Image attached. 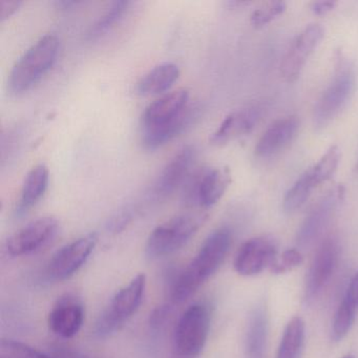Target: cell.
<instances>
[{"instance_id":"cell-1","label":"cell","mask_w":358,"mask_h":358,"mask_svg":"<svg viewBox=\"0 0 358 358\" xmlns=\"http://www.w3.org/2000/svg\"><path fill=\"white\" fill-rule=\"evenodd\" d=\"M232 234L229 228H220L207 236L189 265L178 274L171 285V301L181 303L217 271L229 252Z\"/></svg>"},{"instance_id":"cell-2","label":"cell","mask_w":358,"mask_h":358,"mask_svg":"<svg viewBox=\"0 0 358 358\" xmlns=\"http://www.w3.org/2000/svg\"><path fill=\"white\" fill-rule=\"evenodd\" d=\"M59 39L48 34L33 43L14 64L8 80L14 95L28 92L50 72L59 53Z\"/></svg>"},{"instance_id":"cell-3","label":"cell","mask_w":358,"mask_h":358,"mask_svg":"<svg viewBox=\"0 0 358 358\" xmlns=\"http://www.w3.org/2000/svg\"><path fill=\"white\" fill-rule=\"evenodd\" d=\"M355 89V71L338 53L334 77L314 108L313 124L316 129H324L333 122L349 103Z\"/></svg>"},{"instance_id":"cell-4","label":"cell","mask_w":358,"mask_h":358,"mask_svg":"<svg viewBox=\"0 0 358 358\" xmlns=\"http://www.w3.org/2000/svg\"><path fill=\"white\" fill-rule=\"evenodd\" d=\"M202 213L176 215L152 230L145 245V255L150 259L173 255L185 246L204 223Z\"/></svg>"},{"instance_id":"cell-5","label":"cell","mask_w":358,"mask_h":358,"mask_svg":"<svg viewBox=\"0 0 358 358\" xmlns=\"http://www.w3.org/2000/svg\"><path fill=\"white\" fill-rule=\"evenodd\" d=\"M211 312L204 303L189 306L173 331V351L178 358H196L204 349L210 329Z\"/></svg>"},{"instance_id":"cell-6","label":"cell","mask_w":358,"mask_h":358,"mask_svg":"<svg viewBox=\"0 0 358 358\" xmlns=\"http://www.w3.org/2000/svg\"><path fill=\"white\" fill-rule=\"evenodd\" d=\"M145 289L146 276L144 274H138L127 286L121 288L98 318L95 334L99 338H106L120 330L123 324L139 310Z\"/></svg>"},{"instance_id":"cell-7","label":"cell","mask_w":358,"mask_h":358,"mask_svg":"<svg viewBox=\"0 0 358 358\" xmlns=\"http://www.w3.org/2000/svg\"><path fill=\"white\" fill-rule=\"evenodd\" d=\"M231 183L228 167H201L190 173L183 186V201L196 208L217 204Z\"/></svg>"},{"instance_id":"cell-8","label":"cell","mask_w":358,"mask_h":358,"mask_svg":"<svg viewBox=\"0 0 358 358\" xmlns=\"http://www.w3.org/2000/svg\"><path fill=\"white\" fill-rule=\"evenodd\" d=\"M97 243L98 234L91 232L64 245L50 259L45 270L48 278L64 282L72 278L87 263Z\"/></svg>"},{"instance_id":"cell-9","label":"cell","mask_w":358,"mask_h":358,"mask_svg":"<svg viewBox=\"0 0 358 358\" xmlns=\"http://www.w3.org/2000/svg\"><path fill=\"white\" fill-rule=\"evenodd\" d=\"M341 255L338 238L329 236L322 241L316 251L306 278L305 301L313 303L328 286L337 268Z\"/></svg>"},{"instance_id":"cell-10","label":"cell","mask_w":358,"mask_h":358,"mask_svg":"<svg viewBox=\"0 0 358 358\" xmlns=\"http://www.w3.org/2000/svg\"><path fill=\"white\" fill-rule=\"evenodd\" d=\"M59 222L53 217H43L27 224L12 234L5 250L12 257H26L47 246L57 236Z\"/></svg>"},{"instance_id":"cell-11","label":"cell","mask_w":358,"mask_h":358,"mask_svg":"<svg viewBox=\"0 0 358 358\" xmlns=\"http://www.w3.org/2000/svg\"><path fill=\"white\" fill-rule=\"evenodd\" d=\"M324 36V29L320 24H311L295 37L280 62V76L285 81L291 83L299 78Z\"/></svg>"},{"instance_id":"cell-12","label":"cell","mask_w":358,"mask_h":358,"mask_svg":"<svg viewBox=\"0 0 358 358\" xmlns=\"http://www.w3.org/2000/svg\"><path fill=\"white\" fill-rule=\"evenodd\" d=\"M343 196L345 188L337 186L322 196V200L318 201L310 210L297 232L296 242L301 248H309L322 236Z\"/></svg>"},{"instance_id":"cell-13","label":"cell","mask_w":358,"mask_h":358,"mask_svg":"<svg viewBox=\"0 0 358 358\" xmlns=\"http://www.w3.org/2000/svg\"><path fill=\"white\" fill-rule=\"evenodd\" d=\"M278 247L272 238L257 236L246 241L234 259V270L240 275L255 276L275 263Z\"/></svg>"},{"instance_id":"cell-14","label":"cell","mask_w":358,"mask_h":358,"mask_svg":"<svg viewBox=\"0 0 358 358\" xmlns=\"http://www.w3.org/2000/svg\"><path fill=\"white\" fill-rule=\"evenodd\" d=\"M85 317V306L80 297L66 293L52 308L48 324L54 334L62 338H72L83 328Z\"/></svg>"},{"instance_id":"cell-15","label":"cell","mask_w":358,"mask_h":358,"mask_svg":"<svg viewBox=\"0 0 358 358\" xmlns=\"http://www.w3.org/2000/svg\"><path fill=\"white\" fill-rule=\"evenodd\" d=\"M196 155L194 146L186 145L171 157L155 184L154 194L157 198H166L182 184H185L192 173Z\"/></svg>"},{"instance_id":"cell-16","label":"cell","mask_w":358,"mask_h":358,"mask_svg":"<svg viewBox=\"0 0 358 358\" xmlns=\"http://www.w3.org/2000/svg\"><path fill=\"white\" fill-rule=\"evenodd\" d=\"M299 117L288 116L274 121L259 138L255 148V157L271 159L286 150L296 138L299 131Z\"/></svg>"},{"instance_id":"cell-17","label":"cell","mask_w":358,"mask_h":358,"mask_svg":"<svg viewBox=\"0 0 358 358\" xmlns=\"http://www.w3.org/2000/svg\"><path fill=\"white\" fill-rule=\"evenodd\" d=\"M189 106V92L176 90L148 104L142 115L141 129L160 127L177 118Z\"/></svg>"},{"instance_id":"cell-18","label":"cell","mask_w":358,"mask_h":358,"mask_svg":"<svg viewBox=\"0 0 358 358\" xmlns=\"http://www.w3.org/2000/svg\"><path fill=\"white\" fill-rule=\"evenodd\" d=\"M261 119V110L250 106L230 113L211 135L210 143L224 145L238 138L248 135L255 129Z\"/></svg>"},{"instance_id":"cell-19","label":"cell","mask_w":358,"mask_h":358,"mask_svg":"<svg viewBox=\"0 0 358 358\" xmlns=\"http://www.w3.org/2000/svg\"><path fill=\"white\" fill-rule=\"evenodd\" d=\"M199 108L190 104L177 118L160 127L141 129L142 145L145 150H158L185 131L198 118Z\"/></svg>"},{"instance_id":"cell-20","label":"cell","mask_w":358,"mask_h":358,"mask_svg":"<svg viewBox=\"0 0 358 358\" xmlns=\"http://www.w3.org/2000/svg\"><path fill=\"white\" fill-rule=\"evenodd\" d=\"M49 181V169L45 164L36 165L29 171L24 178L20 200L16 205V217H24L41 200L47 192Z\"/></svg>"},{"instance_id":"cell-21","label":"cell","mask_w":358,"mask_h":358,"mask_svg":"<svg viewBox=\"0 0 358 358\" xmlns=\"http://www.w3.org/2000/svg\"><path fill=\"white\" fill-rule=\"evenodd\" d=\"M269 320L266 308L257 306L251 312L245 336V358H265Z\"/></svg>"},{"instance_id":"cell-22","label":"cell","mask_w":358,"mask_h":358,"mask_svg":"<svg viewBox=\"0 0 358 358\" xmlns=\"http://www.w3.org/2000/svg\"><path fill=\"white\" fill-rule=\"evenodd\" d=\"M358 312V271L350 280L343 301L337 308L332 324L333 341H339L348 334L353 326Z\"/></svg>"},{"instance_id":"cell-23","label":"cell","mask_w":358,"mask_h":358,"mask_svg":"<svg viewBox=\"0 0 358 358\" xmlns=\"http://www.w3.org/2000/svg\"><path fill=\"white\" fill-rule=\"evenodd\" d=\"M180 70L173 62H163L148 71L137 83L141 96L160 95L171 89L179 78Z\"/></svg>"},{"instance_id":"cell-24","label":"cell","mask_w":358,"mask_h":358,"mask_svg":"<svg viewBox=\"0 0 358 358\" xmlns=\"http://www.w3.org/2000/svg\"><path fill=\"white\" fill-rule=\"evenodd\" d=\"M305 341V322L299 316L287 324L275 358H299Z\"/></svg>"},{"instance_id":"cell-25","label":"cell","mask_w":358,"mask_h":358,"mask_svg":"<svg viewBox=\"0 0 358 358\" xmlns=\"http://www.w3.org/2000/svg\"><path fill=\"white\" fill-rule=\"evenodd\" d=\"M317 185L312 177L311 171L308 169L292 186L289 188L282 200V209L287 215H293L306 204L312 192Z\"/></svg>"},{"instance_id":"cell-26","label":"cell","mask_w":358,"mask_h":358,"mask_svg":"<svg viewBox=\"0 0 358 358\" xmlns=\"http://www.w3.org/2000/svg\"><path fill=\"white\" fill-rule=\"evenodd\" d=\"M131 6V1H114L110 3L106 11L100 16L99 20L87 31V39L93 41L99 38L112 30L122 20Z\"/></svg>"},{"instance_id":"cell-27","label":"cell","mask_w":358,"mask_h":358,"mask_svg":"<svg viewBox=\"0 0 358 358\" xmlns=\"http://www.w3.org/2000/svg\"><path fill=\"white\" fill-rule=\"evenodd\" d=\"M341 161V152L337 146L333 145L320 157V160L310 167L312 177L317 186L326 183L336 173Z\"/></svg>"},{"instance_id":"cell-28","label":"cell","mask_w":358,"mask_h":358,"mask_svg":"<svg viewBox=\"0 0 358 358\" xmlns=\"http://www.w3.org/2000/svg\"><path fill=\"white\" fill-rule=\"evenodd\" d=\"M0 358H49L43 352L13 339H3Z\"/></svg>"},{"instance_id":"cell-29","label":"cell","mask_w":358,"mask_h":358,"mask_svg":"<svg viewBox=\"0 0 358 358\" xmlns=\"http://www.w3.org/2000/svg\"><path fill=\"white\" fill-rule=\"evenodd\" d=\"M287 9L285 1H270L264 3L259 9L255 10L251 15L250 22L255 28L267 26L272 20L282 15Z\"/></svg>"},{"instance_id":"cell-30","label":"cell","mask_w":358,"mask_h":358,"mask_svg":"<svg viewBox=\"0 0 358 358\" xmlns=\"http://www.w3.org/2000/svg\"><path fill=\"white\" fill-rule=\"evenodd\" d=\"M303 262V257L301 251L294 248L287 249L280 255V259H276L270 270L274 274L286 273V272L291 271L294 268L301 266Z\"/></svg>"},{"instance_id":"cell-31","label":"cell","mask_w":358,"mask_h":358,"mask_svg":"<svg viewBox=\"0 0 358 358\" xmlns=\"http://www.w3.org/2000/svg\"><path fill=\"white\" fill-rule=\"evenodd\" d=\"M22 5V1H18V0L17 1L16 0H1L0 1V9H1L0 20L1 22L11 17L14 13L18 11Z\"/></svg>"},{"instance_id":"cell-32","label":"cell","mask_w":358,"mask_h":358,"mask_svg":"<svg viewBox=\"0 0 358 358\" xmlns=\"http://www.w3.org/2000/svg\"><path fill=\"white\" fill-rule=\"evenodd\" d=\"M171 307H169V306H162V307L155 310L154 313L150 316V324L154 328H159V327L162 326L166 322L167 317L171 315Z\"/></svg>"},{"instance_id":"cell-33","label":"cell","mask_w":358,"mask_h":358,"mask_svg":"<svg viewBox=\"0 0 358 358\" xmlns=\"http://www.w3.org/2000/svg\"><path fill=\"white\" fill-rule=\"evenodd\" d=\"M336 6V1H314V3H312L311 6H310V10H311L315 15L322 16L333 11Z\"/></svg>"},{"instance_id":"cell-34","label":"cell","mask_w":358,"mask_h":358,"mask_svg":"<svg viewBox=\"0 0 358 358\" xmlns=\"http://www.w3.org/2000/svg\"><path fill=\"white\" fill-rule=\"evenodd\" d=\"M343 358H354V356H352V355H345V356H343Z\"/></svg>"}]
</instances>
